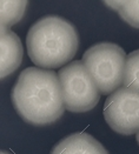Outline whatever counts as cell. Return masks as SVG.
<instances>
[{"mask_svg": "<svg viewBox=\"0 0 139 154\" xmlns=\"http://www.w3.org/2000/svg\"><path fill=\"white\" fill-rule=\"evenodd\" d=\"M12 103L17 113L31 125L45 126L57 121L65 111L59 77L50 69L26 68L13 87Z\"/></svg>", "mask_w": 139, "mask_h": 154, "instance_id": "cell-1", "label": "cell"}, {"mask_svg": "<svg viewBox=\"0 0 139 154\" xmlns=\"http://www.w3.org/2000/svg\"><path fill=\"white\" fill-rule=\"evenodd\" d=\"M31 60L44 68H58L73 59L78 51V32L70 21L58 15L39 19L26 37Z\"/></svg>", "mask_w": 139, "mask_h": 154, "instance_id": "cell-2", "label": "cell"}, {"mask_svg": "<svg viewBox=\"0 0 139 154\" xmlns=\"http://www.w3.org/2000/svg\"><path fill=\"white\" fill-rule=\"evenodd\" d=\"M81 61L100 94H111L123 84L126 55L117 44L99 42L93 45L84 53Z\"/></svg>", "mask_w": 139, "mask_h": 154, "instance_id": "cell-3", "label": "cell"}, {"mask_svg": "<svg viewBox=\"0 0 139 154\" xmlns=\"http://www.w3.org/2000/svg\"><path fill=\"white\" fill-rule=\"evenodd\" d=\"M58 77L65 109L74 113L91 111L100 99V92L83 61L77 60L60 68Z\"/></svg>", "mask_w": 139, "mask_h": 154, "instance_id": "cell-4", "label": "cell"}, {"mask_svg": "<svg viewBox=\"0 0 139 154\" xmlns=\"http://www.w3.org/2000/svg\"><path fill=\"white\" fill-rule=\"evenodd\" d=\"M104 116L119 134L131 135L139 131V92L119 87L106 99Z\"/></svg>", "mask_w": 139, "mask_h": 154, "instance_id": "cell-5", "label": "cell"}, {"mask_svg": "<svg viewBox=\"0 0 139 154\" xmlns=\"http://www.w3.org/2000/svg\"><path fill=\"white\" fill-rule=\"evenodd\" d=\"M23 45L10 27L0 25V79L8 77L21 65Z\"/></svg>", "mask_w": 139, "mask_h": 154, "instance_id": "cell-6", "label": "cell"}, {"mask_svg": "<svg viewBox=\"0 0 139 154\" xmlns=\"http://www.w3.org/2000/svg\"><path fill=\"white\" fill-rule=\"evenodd\" d=\"M51 154H109L98 140L87 133H73L58 142Z\"/></svg>", "mask_w": 139, "mask_h": 154, "instance_id": "cell-7", "label": "cell"}, {"mask_svg": "<svg viewBox=\"0 0 139 154\" xmlns=\"http://www.w3.org/2000/svg\"><path fill=\"white\" fill-rule=\"evenodd\" d=\"M25 0H0V21L7 27L17 24L25 14Z\"/></svg>", "mask_w": 139, "mask_h": 154, "instance_id": "cell-8", "label": "cell"}, {"mask_svg": "<svg viewBox=\"0 0 139 154\" xmlns=\"http://www.w3.org/2000/svg\"><path fill=\"white\" fill-rule=\"evenodd\" d=\"M105 5L119 12V15L128 25L139 28V0L105 1Z\"/></svg>", "mask_w": 139, "mask_h": 154, "instance_id": "cell-9", "label": "cell"}, {"mask_svg": "<svg viewBox=\"0 0 139 154\" xmlns=\"http://www.w3.org/2000/svg\"><path fill=\"white\" fill-rule=\"evenodd\" d=\"M124 87L139 92V50L131 52L126 57Z\"/></svg>", "mask_w": 139, "mask_h": 154, "instance_id": "cell-10", "label": "cell"}, {"mask_svg": "<svg viewBox=\"0 0 139 154\" xmlns=\"http://www.w3.org/2000/svg\"><path fill=\"white\" fill-rule=\"evenodd\" d=\"M137 141H138V143H139V131L137 132Z\"/></svg>", "mask_w": 139, "mask_h": 154, "instance_id": "cell-11", "label": "cell"}, {"mask_svg": "<svg viewBox=\"0 0 139 154\" xmlns=\"http://www.w3.org/2000/svg\"><path fill=\"white\" fill-rule=\"evenodd\" d=\"M0 154H10V153H7V152H4V151H0Z\"/></svg>", "mask_w": 139, "mask_h": 154, "instance_id": "cell-12", "label": "cell"}, {"mask_svg": "<svg viewBox=\"0 0 139 154\" xmlns=\"http://www.w3.org/2000/svg\"><path fill=\"white\" fill-rule=\"evenodd\" d=\"M0 25H4V24H2V23H1V21H0Z\"/></svg>", "mask_w": 139, "mask_h": 154, "instance_id": "cell-13", "label": "cell"}]
</instances>
